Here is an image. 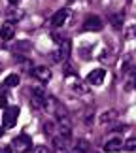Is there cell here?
<instances>
[{"instance_id":"12","label":"cell","mask_w":136,"mask_h":153,"mask_svg":"<svg viewBox=\"0 0 136 153\" xmlns=\"http://www.w3.org/2000/svg\"><path fill=\"white\" fill-rule=\"evenodd\" d=\"M110 23H111L115 28H121V25H123V15H121V13H111V15H110Z\"/></svg>"},{"instance_id":"15","label":"cell","mask_w":136,"mask_h":153,"mask_svg":"<svg viewBox=\"0 0 136 153\" xmlns=\"http://www.w3.org/2000/svg\"><path fill=\"white\" fill-rule=\"evenodd\" d=\"M117 117V111H106V114H102L100 115V123H108V119H115Z\"/></svg>"},{"instance_id":"3","label":"cell","mask_w":136,"mask_h":153,"mask_svg":"<svg viewBox=\"0 0 136 153\" xmlns=\"http://www.w3.org/2000/svg\"><path fill=\"white\" fill-rule=\"evenodd\" d=\"M53 62H61V61H68L70 57V40H64L62 44H59V51H53Z\"/></svg>"},{"instance_id":"13","label":"cell","mask_w":136,"mask_h":153,"mask_svg":"<svg viewBox=\"0 0 136 153\" xmlns=\"http://www.w3.org/2000/svg\"><path fill=\"white\" fill-rule=\"evenodd\" d=\"M123 149H125V151H134V149H136V136L127 138V140H125V146H123Z\"/></svg>"},{"instance_id":"19","label":"cell","mask_w":136,"mask_h":153,"mask_svg":"<svg viewBox=\"0 0 136 153\" xmlns=\"http://www.w3.org/2000/svg\"><path fill=\"white\" fill-rule=\"evenodd\" d=\"M11 149H13L11 146H6V148H2V149H0V153H11Z\"/></svg>"},{"instance_id":"10","label":"cell","mask_w":136,"mask_h":153,"mask_svg":"<svg viewBox=\"0 0 136 153\" xmlns=\"http://www.w3.org/2000/svg\"><path fill=\"white\" fill-rule=\"evenodd\" d=\"M64 144H66V140H64L61 134H59V136H53V148H55L57 153H64V151H66V146H64Z\"/></svg>"},{"instance_id":"22","label":"cell","mask_w":136,"mask_h":153,"mask_svg":"<svg viewBox=\"0 0 136 153\" xmlns=\"http://www.w3.org/2000/svg\"><path fill=\"white\" fill-rule=\"evenodd\" d=\"M134 34H136V27H134Z\"/></svg>"},{"instance_id":"9","label":"cell","mask_w":136,"mask_h":153,"mask_svg":"<svg viewBox=\"0 0 136 153\" xmlns=\"http://www.w3.org/2000/svg\"><path fill=\"white\" fill-rule=\"evenodd\" d=\"M13 34H15V28H13V25L11 23H4L2 25V28H0V36H2V40H11L13 38Z\"/></svg>"},{"instance_id":"4","label":"cell","mask_w":136,"mask_h":153,"mask_svg":"<svg viewBox=\"0 0 136 153\" xmlns=\"http://www.w3.org/2000/svg\"><path fill=\"white\" fill-rule=\"evenodd\" d=\"M102 28V19L98 15H87L85 21H83V30L87 32H94V30H100Z\"/></svg>"},{"instance_id":"21","label":"cell","mask_w":136,"mask_h":153,"mask_svg":"<svg viewBox=\"0 0 136 153\" xmlns=\"http://www.w3.org/2000/svg\"><path fill=\"white\" fill-rule=\"evenodd\" d=\"M10 2H11V4H13V6H15L17 2H19V0H10Z\"/></svg>"},{"instance_id":"17","label":"cell","mask_w":136,"mask_h":153,"mask_svg":"<svg viewBox=\"0 0 136 153\" xmlns=\"http://www.w3.org/2000/svg\"><path fill=\"white\" fill-rule=\"evenodd\" d=\"M0 108H2V110L8 108V97H6V95H0Z\"/></svg>"},{"instance_id":"1","label":"cell","mask_w":136,"mask_h":153,"mask_svg":"<svg viewBox=\"0 0 136 153\" xmlns=\"http://www.w3.org/2000/svg\"><path fill=\"white\" fill-rule=\"evenodd\" d=\"M17 115H19V106H8L2 115V127L4 128H13L17 123Z\"/></svg>"},{"instance_id":"7","label":"cell","mask_w":136,"mask_h":153,"mask_svg":"<svg viewBox=\"0 0 136 153\" xmlns=\"http://www.w3.org/2000/svg\"><path fill=\"white\" fill-rule=\"evenodd\" d=\"M123 146H125V142H123L121 138H111L110 142H106L104 144V151H108V153H115V151H121L123 149Z\"/></svg>"},{"instance_id":"20","label":"cell","mask_w":136,"mask_h":153,"mask_svg":"<svg viewBox=\"0 0 136 153\" xmlns=\"http://www.w3.org/2000/svg\"><path fill=\"white\" fill-rule=\"evenodd\" d=\"M4 136V127H0V138Z\"/></svg>"},{"instance_id":"14","label":"cell","mask_w":136,"mask_h":153,"mask_svg":"<svg viewBox=\"0 0 136 153\" xmlns=\"http://www.w3.org/2000/svg\"><path fill=\"white\" fill-rule=\"evenodd\" d=\"M13 51H17V53H19V51H30V44H28V42H17Z\"/></svg>"},{"instance_id":"2","label":"cell","mask_w":136,"mask_h":153,"mask_svg":"<svg viewBox=\"0 0 136 153\" xmlns=\"http://www.w3.org/2000/svg\"><path fill=\"white\" fill-rule=\"evenodd\" d=\"M11 148H13L15 151H19V153H27L32 148V140H30V136H27V134H19V136L13 138Z\"/></svg>"},{"instance_id":"5","label":"cell","mask_w":136,"mask_h":153,"mask_svg":"<svg viewBox=\"0 0 136 153\" xmlns=\"http://www.w3.org/2000/svg\"><path fill=\"white\" fill-rule=\"evenodd\" d=\"M70 17V11L66 10V8H62V10H59L55 15L51 17V27L53 28H59L61 25H64V23H66V19Z\"/></svg>"},{"instance_id":"11","label":"cell","mask_w":136,"mask_h":153,"mask_svg":"<svg viewBox=\"0 0 136 153\" xmlns=\"http://www.w3.org/2000/svg\"><path fill=\"white\" fill-rule=\"evenodd\" d=\"M19 81H21V78L17 74H10L8 78L4 79V87H17V85H19Z\"/></svg>"},{"instance_id":"8","label":"cell","mask_w":136,"mask_h":153,"mask_svg":"<svg viewBox=\"0 0 136 153\" xmlns=\"http://www.w3.org/2000/svg\"><path fill=\"white\" fill-rule=\"evenodd\" d=\"M32 74L36 76L42 83H47V81L51 79V72H49V68H47V66H36V68L32 70Z\"/></svg>"},{"instance_id":"6","label":"cell","mask_w":136,"mask_h":153,"mask_svg":"<svg viewBox=\"0 0 136 153\" xmlns=\"http://www.w3.org/2000/svg\"><path fill=\"white\" fill-rule=\"evenodd\" d=\"M104 76H106V72L102 68H97V70H91L89 72V76H87V81H89L91 85H100L104 81Z\"/></svg>"},{"instance_id":"18","label":"cell","mask_w":136,"mask_h":153,"mask_svg":"<svg viewBox=\"0 0 136 153\" xmlns=\"http://www.w3.org/2000/svg\"><path fill=\"white\" fill-rule=\"evenodd\" d=\"M36 153H51V151L47 149L45 146H38V148H36Z\"/></svg>"},{"instance_id":"16","label":"cell","mask_w":136,"mask_h":153,"mask_svg":"<svg viewBox=\"0 0 136 153\" xmlns=\"http://www.w3.org/2000/svg\"><path fill=\"white\" fill-rule=\"evenodd\" d=\"M64 74H70V76H76V68L66 61V64H64Z\"/></svg>"}]
</instances>
